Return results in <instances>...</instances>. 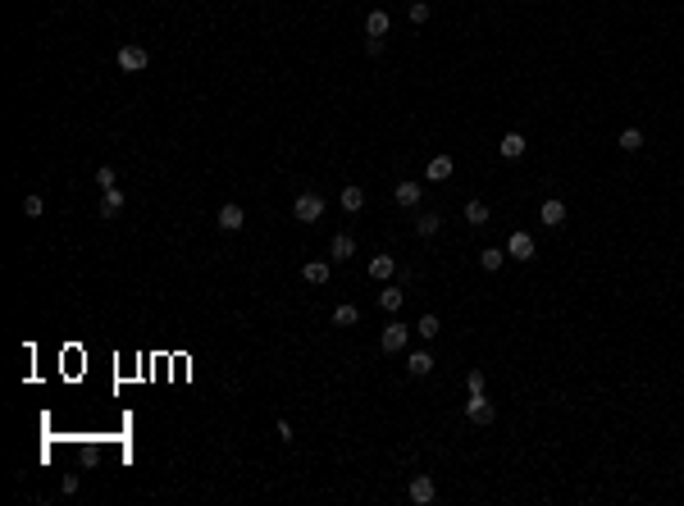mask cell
<instances>
[{
	"label": "cell",
	"instance_id": "cell-20",
	"mask_svg": "<svg viewBox=\"0 0 684 506\" xmlns=\"http://www.w3.org/2000/svg\"><path fill=\"white\" fill-rule=\"evenodd\" d=\"M616 146H621L625 155H639L643 151V128H625L621 137H616Z\"/></svg>",
	"mask_w": 684,
	"mask_h": 506
},
{
	"label": "cell",
	"instance_id": "cell-21",
	"mask_svg": "<svg viewBox=\"0 0 684 506\" xmlns=\"http://www.w3.org/2000/svg\"><path fill=\"white\" fill-rule=\"evenodd\" d=\"M402 301H406V292H402V288H392V283L379 292V306L388 310V315H397V310H402Z\"/></svg>",
	"mask_w": 684,
	"mask_h": 506
},
{
	"label": "cell",
	"instance_id": "cell-1",
	"mask_svg": "<svg viewBox=\"0 0 684 506\" xmlns=\"http://www.w3.org/2000/svg\"><path fill=\"white\" fill-rule=\"evenodd\" d=\"M292 219L297 223H320L324 219V197L320 192H301V197L292 201Z\"/></svg>",
	"mask_w": 684,
	"mask_h": 506
},
{
	"label": "cell",
	"instance_id": "cell-3",
	"mask_svg": "<svg viewBox=\"0 0 684 506\" xmlns=\"http://www.w3.org/2000/svg\"><path fill=\"white\" fill-rule=\"evenodd\" d=\"M406 343H411V328L402 324V319H388V328L379 333V347L388 356H397V352H406Z\"/></svg>",
	"mask_w": 684,
	"mask_h": 506
},
{
	"label": "cell",
	"instance_id": "cell-2",
	"mask_svg": "<svg viewBox=\"0 0 684 506\" xmlns=\"http://www.w3.org/2000/svg\"><path fill=\"white\" fill-rule=\"evenodd\" d=\"M466 420H470V424H479V429L497 420V406L488 402V393H470V397H466Z\"/></svg>",
	"mask_w": 684,
	"mask_h": 506
},
{
	"label": "cell",
	"instance_id": "cell-29",
	"mask_svg": "<svg viewBox=\"0 0 684 506\" xmlns=\"http://www.w3.org/2000/svg\"><path fill=\"white\" fill-rule=\"evenodd\" d=\"M466 393H484V369H470L466 374Z\"/></svg>",
	"mask_w": 684,
	"mask_h": 506
},
{
	"label": "cell",
	"instance_id": "cell-12",
	"mask_svg": "<svg viewBox=\"0 0 684 506\" xmlns=\"http://www.w3.org/2000/svg\"><path fill=\"white\" fill-rule=\"evenodd\" d=\"M338 206L347 210V215H361V210H365V187H356V183H347V187L338 192Z\"/></svg>",
	"mask_w": 684,
	"mask_h": 506
},
{
	"label": "cell",
	"instance_id": "cell-7",
	"mask_svg": "<svg viewBox=\"0 0 684 506\" xmlns=\"http://www.w3.org/2000/svg\"><path fill=\"white\" fill-rule=\"evenodd\" d=\"M406 498L416 502V506H429L433 498H438V483H433V474H416V479H411V488H406Z\"/></svg>",
	"mask_w": 684,
	"mask_h": 506
},
{
	"label": "cell",
	"instance_id": "cell-15",
	"mask_svg": "<svg viewBox=\"0 0 684 506\" xmlns=\"http://www.w3.org/2000/svg\"><path fill=\"white\" fill-rule=\"evenodd\" d=\"M301 278H306V283H311V288H324V283H329V278H333L329 260H311V265L301 269Z\"/></svg>",
	"mask_w": 684,
	"mask_h": 506
},
{
	"label": "cell",
	"instance_id": "cell-9",
	"mask_svg": "<svg viewBox=\"0 0 684 506\" xmlns=\"http://www.w3.org/2000/svg\"><path fill=\"white\" fill-rule=\"evenodd\" d=\"M420 197H425V187H420V183H397V187H392V201H397L402 210H416Z\"/></svg>",
	"mask_w": 684,
	"mask_h": 506
},
{
	"label": "cell",
	"instance_id": "cell-13",
	"mask_svg": "<svg viewBox=\"0 0 684 506\" xmlns=\"http://www.w3.org/2000/svg\"><path fill=\"white\" fill-rule=\"evenodd\" d=\"M388 32H392L388 9H370V14H365V37H388Z\"/></svg>",
	"mask_w": 684,
	"mask_h": 506
},
{
	"label": "cell",
	"instance_id": "cell-8",
	"mask_svg": "<svg viewBox=\"0 0 684 506\" xmlns=\"http://www.w3.org/2000/svg\"><path fill=\"white\" fill-rule=\"evenodd\" d=\"M538 223H543V228H561V223H566V201L547 197L543 206H538Z\"/></svg>",
	"mask_w": 684,
	"mask_h": 506
},
{
	"label": "cell",
	"instance_id": "cell-28",
	"mask_svg": "<svg viewBox=\"0 0 684 506\" xmlns=\"http://www.w3.org/2000/svg\"><path fill=\"white\" fill-rule=\"evenodd\" d=\"M42 210H46V201H42V197H23V215H27V219H37Z\"/></svg>",
	"mask_w": 684,
	"mask_h": 506
},
{
	"label": "cell",
	"instance_id": "cell-26",
	"mask_svg": "<svg viewBox=\"0 0 684 506\" xmlns=\"http://www.w3.org/2000/svg\"><path fill=\"white\" fill-rule=\"evenodd\" d=\"M438 228H442V215H433V210H429V215H420V219H416V233H420V237H433Z\"/></svg>",
	"mask_w": 684,
	"mask_h": 506
},
{
	"label": "cell",
	"instance_id": "cell-18",
	"mask_svg": "<svg viewBox=\"0 0 684 506\" xmlns=\"http://www.w3.org/2000/svg\"><path fill=\"white\" fill-rule=\"evenodd\" d=\"M392 274H397V256H374V260H370V278H379V283H388Z\"/></svg>",
	"mask_w": 684,
	"mask_h": 506
},
{
	"label": "cell",
	"instance_id": "cell-25",
	"mask_svg": "<svg viewBox=\"0 0 684 506\" xmlns=\"http://www.w3.org/2000/svg\"><path fill=\"white\" fill-rule=\"evenodd\" d=\"M429 14H433V9H429V0H411L406 18H411V23H416V27H425V23H429Z\"/></svg>",
	"mask_w": 684,
	"mask_h": 506
},
{
	"label": "cell",
	"instance_id": "cell-16",
	"mask_svg": "<svg viewBox=\"0 0 684 506\" xmlns=\"http://www.w3.org/2000/svg\"><path fill=\"white\" fill-rule=\"evenodd\" d=\"M329 256H333V260H352V256H356V237H352V233H333Z\"/></svg>",
	"mask_w": 684,
	"mask_h": 506
},
{
	"label": "cell",
	"instance_id": "cell-23",
	"mask_svg": "<svg viewBox=\"0 0 684 506\" xmlns=\"http://www.w3.org/2000/svg\"><path fill=\"white\" fill-rule=\"evenodd\" d=\"M119 210H123V192H119V187H110V192H105V201H101V215H105V219H114Z\"/></svg>",
	"mask_w": 684,
	"mask_h": 506
},
{
	"label": "cell",
	"instance_id": "cell-5",
	"mask_svg": "<svg viewBox=\"0 0 684 506\" xmlns=\"http://www.w3.org/2000/svg\"><path fill=\"white\" fill-rule=\"evenodd\" d=\"M506 256H511V260H520V265H529V260H534V256H538V247H534V237H529V233H525V228H516V233H511V237H506Z\"/></svg>",
	"mask_w": 684,
	"mask_h": 506
},
{
	"label": "cell",
	"instance_id": "cell-4",
	"mask_svg": "<svg viewBox=\"0 0 684 506\" xmlns=\"http://www.w3.org/2000/svg\"><path fill=\"white\" fill-rule=\"evenodd\" d=\"M114 60H119L123 73H147V69H151L147 46H119V55H114Z\"/></svg>",
	"mask_w": 684,
	"mask_h": 506
},
{
	"label": "cell",
	"instance_id": "cell-22",
	"mask_svg": "<svg viewBox=\"0 0 684 506\" xmlns=\"http://www.w3.org/2000/svg\"><path fill=\"white\" fill-rule=\"evenodd\" d=\"M466 223H470V228H484V223H488V206H484V201H466Z\"/></svg>",
	"mask_w": 684,
	"mask_h": 506
},
{
	"label": "cell",
	"instance_id": "cell-6",
	"mask_svg": "<svg viewBox=\"0 0 684 506\" xmlns=\"http://www.w3.org/2000/svg\"><path fill=\"white\" fill-rule=\"evenodd\" d=\"M215 223H219V228H224V233H242V228H247V210L237 206V201H228V206H219Z\"/></svg>",
	"mask_w": 684,
	"mask_h": 506
},
{
	"label": "cell",
	"instance_id": "cell-27",
	"mask_svg": "<svg viewBox=\"0 0 684 506\" xmlns=\"http://www.w3.org/2000/svg\"><path fill=\"white\" fill-rule=\"evenodd\" d=\"M96 183H101V192H110L114 183H119V173H114L110 164H101V169H96Z\"/></svg>",
	"mask_w": 684,
	"mask_h": 506
},
{
	"label": "cell",
	"instance_id": "cell-14",
	"mask_svg": "<svg viewBox=\"0 0 684 506\" xmlns=\"http://www.w3.org/2000/svg\"><path fill=\"white\" fill-rule=\"evenodd\" d=\"M497 151H502V160H520V155L529 151L525 132H502V146H497Z\"/></svg>",
	"mask_w": 684,
	"mask_h": 506
},
{
	"label": "cell",
	"instance_id": "cell-24",
	"mask_svg": "<svg viewBox=\"0 0 684 506\" xmlns=\"http://www.w3.org/2000/svg\"><path fill=\"white\" fill-rule=\"evenodd\" d=\"M333 324H338V328L361 324V306H338V310H333Z\"/></svg>",
	"mask_w": 684,
	"mask_h": 506
},
{
	"label": "cell",
	"instance_id": "cell-11",
	"mask_svg": "<svg viewBox=\"0 0 684 506\" xmlns=\"http://www.w3.org/2000/svg\"><path fill=\"white\" fill-rule=\"evenodd\" d=\"M433 365H438V361H433V352H411V356H406V374H411V378H429Z\"/></svg>",
	"mask_w": 684,
	"mask_h": 506
},
{
	"label": "cell",
	"instance_id": "cell-10",
	"mask_svg": "<svg viewBox=\"0 0 684 506\" xmlns=\"http://www.w3.org/2000/svg\"><path fill=\"white\" fill-rule=\"evenodd\" d=\"M452 169H456V164H452V155H429L425 178H429V183H447V178H452Z\"/></svg>",
	"mask_w": 684,
	"mask_h": 506
},
{
	"label": "cell",
	"instance_id": "cell-19",
	"mask_svg": "<svg viewBox=\"0 0 684 506\" xmlns=\"http://www.w3.org/2000/svg\"><path fill=\"white\" fill-rule=\"evenodd\" d=\"M416 333H420V338H425V343H433V338H438V333H442V319H438V315H433V310H425V315H420V319H416Z\"/></svg>",
	"mask_w": 684,
	"mask_h": 506
},
{
	"label": "cell",
	"instance_id": "cell-17",
	"mask_svg": "<svg viewBox=\"0 0 684 506\" xmlns=\"http://www.w3.org/2000/svg\"><path fill=\"white\" fill-rule=\"evenodd\" d=\"M502 260H511V256H506V247H484V251H479V269H488V274H497V269H502Z\"/></svg>",
	"mask_w": 684,
	"mask_h": 506
}]
</instances>
